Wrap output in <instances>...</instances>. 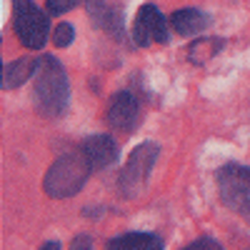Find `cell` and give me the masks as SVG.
<instances>
[{"label": "cell", "instance_id": "cell-14", "mask_svg": "<svg viewBox=\"0 0 250 250\" xmlns=\"http://www.w3.org/2000/svg\"><path fill=\"white\" fill-rule=\"evenodd\" d=\"M73 38H75L73 25H70V23H60V25L55 28V33H53V43H55L58 48H68V45L73 43Z\"/></svg>", "mask_w": 250, "mask_h": 250}, {"label": "cell", "instance_id": "cell-10", "mask_svg": "<svg viewBox=\"0 0 250 250\" xmlns=\"http://www.w3.org/2000/svg\"><path fill=\"white\" fill-rule=\"evenodd\" d=\"M208 23H210V18L195 8H180L170 15V25L178 35H195V33L205 30Z\"/></svg>", "mask_w": 250, "mask_h": 250}, {"label": "cell", "instance_id": "cell-5", "mask_svg": "<svg viewBox=\"0 0 250 250\" xmlns=\"http://www.w3.org/2000/svg\"><path fill=\"white\" fill-rule=\"evenodd\" d=\"M158 153H160V148L155 143H140L138 148L128 155V160H125L123 170L118 175L120 195H125V198L140 195V190L145 188V183H148V175H150L153 165L158 160Z\"/></svg>", "mask_w": 250, "mask_h": 250}, {"label": "cell", "instance_id": "cell-15", "mask_svg": "<svg viewBox=\"0 0 250 250\" xmlns=\"http://www.w3.org/2000/svg\"><path fill=\"white\" fill-rule=\"evenodd\" d=\"M80 3L83 0H45V8H48V15H65Z\"/></svg>", "mask_w": 250, "mask_h": 250}, {"label": "cell", "instance_id": "cell-9", "mask_svg": "<svg viewBox=\"0 0 250 250\" xmlns=\"http://www.w3.org/2000/svg\"><path fill=\"white\" fill-rule=\"evenodd\" d=\"M88 10H90V18L95 20V25L100 30H105L108 35L123 40V15L118 8L105 5L103 0H88Z\"/></svg>", "mask_w": 250, "mask_h": 250}, {"label": "cell", "instance_id": "cell-3", "mask_svg": "<svg viewBox=\"0 0 250 250\" xmlns=\"http://www.w3.org/2000/svg\"><path fill=\"white\" fill-rule=\"evenodd\" d=\"M218 193L225 208H230L250 225V168L230 163L218 170Z\"/></svg>", "mask_w": 250, "mask_h": 250}, {"label": "cell", "instance_id": "cell-8", "mask_svg": "<svg viewBox=\"0 0 250 250\" xmlns=\"http://www.w3.org/2000/svg\"><path fill=\"white\" fill-rule=\"evenodd\" d=\"M80 150L85 153L93 170H103L118 160V145L110 135H90L80 143Z\"/></svg>", "mask_w": 250, "mask_h": 250}, {"label": "cell", "instance_id": "cell-18", "mask_svg": "<svg viewBox=\"0 0 250 250\" xmlns=\"http://www.w3.org/2000/svg\"><path fill=\"white\" fill-rule=\"evenodd\" d=\"M40 250H60V243L58 240H48L43 248H40Z\"/></svg>", "mask_w": 250, "mask_h": 250}, {"label": "cell", "instance_id": "cell-17", "mask_svg": "<svg viewBox=\"0 0 250 250\" xmlns=\"http://www.w3.org/2000/svg\"><path fill=\"white\" fill-rule=\"evenodd\" d=\"M90 248H93V240L88 235H78L70 245V250H90Z\"/></svg>", "mask_w": 250, "mask_h": 250}, {"label": "cell", "instance_id": "cell-12", "mask_svg": "<svg viewBox=\"0 0 250 250\" xmlns=\"http://www.w3.org/2000/svg\"><path fill=\"white\" fill-rule=\"evenodd\" d=\"M108 250H163V240L153 233H125L113 238Z\"/></svg>", "mask_w": 250, "mask_h": 250}, {"label": "cell", "instance_id": "cell-4", "mask_svg": "<svg viewBox=\"0 0 250 250\" xmlns=\"http://www.w3.org/2000/svg\"><path fill=\"white\" fill-rule=\"evenodd\" d=\"M13 28L25 48L40 50L48 43L50 20L33 0H13Z\"/></svg>", "mask_w": 250, "mask_h": 250}, {"label": "cell", "instance_id": "cell-7", "mask_svg": "<svg viewBox=\"0 0 250 250\" xmlns=\"http://www.w3.org/2000/svg\"><path fill=\"white\" fill-rule=\"evenodd\" d=\"M138 115H140V103L133 93L128 90H120L110 98L108 108H105V120L113 130H120V133H130L138 123Z\"/></svg>", "mask_w": 250, "mask_h": 250}, {"label": "cell", "instance_id": "cell-1", "mask_svg": "<svg viewBox=\"0 0 250 250\" xmlns=\"http://www.w3.org/2000/svg\"><path fill=\"white\" fill-rule=\"evenodd\" d=\"M68 73L55 55L38 58V68L33 75V98L35 108L45 118H60L68 110Z\"/></svg>", "mask_w": 250, "mask_h": 250}, {"label": "cell", "instance_id": "cell-2", "mask_svg": "<svg viewBox=\"0 0 250 250\" xmlns=\"http://www.w3.org/2000/svg\"><path fill=\"white\" fill-rule=\"evenodd\" d=\"M90 173L93 168L85 153L75 148V150H68L65 155H60L50 165V170L45 173V180H43V188L50 198H70L80 193V188L85 185Z\"/></svg>", "mask_w": 250, "mask_h": 250}, {"label": "cell", "instance_id": "cell-16", "mask_svg": "<svg viewBox=\"0 0 250 250\" xmlns=\"http://www.w3.org/2000/svg\"><path fill=\"white\" fill-rule=\"evenodd\" d=\"M183 250H225L220 243H215L213 238H198V240H193L188 248H183Z\"/></svg>", "mask_w": 250, "mask_h": 250}, {"label": "cell", "instance_id": "cell-6", "mask_svg": "<svg viewBox=\"0 0 250 250\" xmlns=\"http://www.w3.org/2000/svg\"><path fill=\"white\" fill-rule=\"evenodd\" d=\"M168 23L165 15L155 8V5H143L135 15V23H133V40L135 45L140 48H148L153 43H168L170 35H168Z\"/></svg>", "mask_w": 250, "mask_h": 250}, {"label": "cell", "instance_id": "cell-11", "mask_svg": "<svg viewBox=\"0 0 250 250\" xmlns=\"http://www.w3.org/2000/svg\"><path fill=\"white\" fill-rule=\"evenodd\" d=\"M38 58H18L8 65H3V90H13L18 85H23L25 80L35 75Z\"/></svg>", "mask_w": 250, "mask_h": 250}, {"label": "cell", "instance_id": "cell-13", "mask_svg": "<svg viewBox=\"0 0 250 250\" xmlns=\"http://www.w3.org/2000/svg\"><path fill=\"white\" fill-rule=\"evenodd\" d=\"M220 48H223L220 38H200L188 48V58H190V62H195V65H203V62H208L210 58H215L220 53Z\"/></svg>", "mask_w": 250, "mask_h": 250}]
</instances>
